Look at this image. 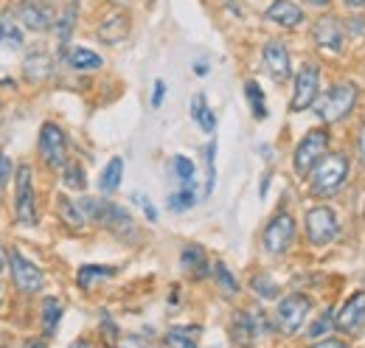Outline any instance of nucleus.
<instances>
[{
	"label": "nucleus",
	"mask_w": 365,
	"mask_h": 348,
	"mask_svg": "<svg viewBox=\"0 0 365 348\" xmlns=\"http://www.w3.org/2000/svg\"><path fill=\"white\" fill-rule=\"evenodd\" d=\"M113 275H115V267H107V264H85V267L76 270V284H79V290L91 292L96 284H101V281H107V278H113Z\"/></svg>",
	"instance_id": "18"
},
{
	"label": "nucleus",
	"mask_w": 365,
	"mask_h": 348,
	"mask_svg": "<svg viewBox=\"0 0 365 348\" xmlns=\"http://www.w3.org/2000/svg\"><path fill=\"white\" fill-rule=\"evenodd\" d=\"M292 242H295V219L287 211H281L267 222V227L262 233V245L270 256H284L292 247Z\"/></svg>",
	"instance_id": "9"
},
{
	"label": "nucleus",
	"mask_w": 365,
	"mask_h": 348,
	"mask_svg": "<svg viewBox=\"0 0 365 348\" xmlns=\"http://www.w3.org/2000/svg\"><path fill=\"white\" fill-rule=\"evenodd\" d=\"M163 96H166V82L158 79V82H155V90H152V107H155V110L163 104Z\"/></svg>",
	"instance_id": "40"
},
{
	"label": "nucleus",
	"mask_w": 365,
	"mask_h": 348,
	"mask_svg": "<svg viewBox=\"0 0 365 348\" xmlns=\"http://www.w3.org/2000/svg\"><path fill=\"white\" fill-rule=\"evenodd\" d=\"M180 267L191 275V278H205V275H208L205 250H202L200 245H185L180 253Z\"/></svg>",
	"instance_id": "19"
},
{
	"label": "nucleus",
	"mask_w": 365,
	"mask_h": 348,
	"mask_svg": "<svg viewBox=\"0 0 365 348\" xmlns=\"http://www.w3.org/2000/svg\"><path fill=\"white\" fill-rule=\"evenodd\" d=\"M357 96H360V90H357L354 82H337V85H331L318 101V118L323 124H329V127L346 121L351 116L354 104H357Z\"/></svg>",
	"instance_id": "2"
},
{
	"label": "nucleus",
	"mask_w": 365,
	"mask_h": 348,
	"mask_svg": "<svg viewBox=\"0 0 365 348\" xmlns=\"http://www.w3.org/2000/svg\"><path fill=\"white\" fill-rule=\"evenodd\" d=\"M121 177H124V160H121V158H113V160L104 166L101 177H98V191H101V194H113V191H118Z\"/></svg>",
	"instance_id": "26"
},
{
	"label": "nucleus",
	"mask_w": 365,
	"mask_h": 348,
	"mask_svg": "<svg viewBox=\"0 0 365 348\" xmlns=\"http://www.w3.org/2000/svg\"><path fill=\"white\" fill-rule=\"evenodd\" d=\"M172 169H175V174H178V180H180L182 185H194V163L185 155H175Z\"/></svg>",
	"instance_id": "36"
},
{
	"label": "nucleus",
	"mask_w": 365,
	"mask_h": 348,
	"mask_svg": "<svg viewBox=\"0 0 365 348\" xmlns=\"http://www.w3.org/2000/svg\"><path fill=\"white\" fill-rule=\"evenodd\" d=\"M331 329H337V314L331 312V309H326L323 314H320L318 320L309 326V332H307V337H312V340H318V337H323L326 332H331Z\"/></svg>",
	"instance_id": "35"
},
{
	"label": "nucleus",
	"mask_w": 365,
	"mask_h": 348,
	"mask_svg": "<svg viewBox=\"0 0 365 348\" xmlns=\"http://www.w3.org/2000/svg\"><path fill=\"white\" fill-rule=\"evenodd\" d=\"M9 270H11V281H14L17 292H23V295H34V292H40L43 284H46L43 270H40L34 261L20 256L17 250H9Z\"/></svg>",
	"instance_id": "10"
},
{
	"label": "nucleus",
	"mask_w": 365,
	"mask_h": 348,
	"mask_svg": "<svg viewBox=\"0 0 365 348\" xmlns=\"http://www.w3.org/2000/svg\"><path fill=\"white\" fill-rule=\"evenodd\" d=\"M250 290H253L262 301H273V298H278V284H275L267 272L253 275V278H250Z\"/></svg>",
	"instance_id": "33"
},
{
	"label": "nucleus",
	"mask_w": 365,
	"mask_h": 348,
	"mask_svg": "<svg viewBox=\"0 0 365 348\" xmlns=\"http://www.w3.org/2000/svg\"><path fill=\"white\" fill-rule=\"evenodd\" d=\"M194 73H197V76H205V73H208V65H205V62H197V65H194Z\"/></svg>",
	"instance_id": "46"
},
{
	"label": "nucleus",
	"mask_w": 365,
	"mask_h": 348,
	"mask_svg": "<svg viewBox=\"0 0 365 348\" xmlns=\"http://www.w3.org/2000/svg\"><path fill=\"white\" fill-rule=\"evenodd\" d=\"M264 20L273 26H281V29H298L304 23V9L292 0H273L264 9Z\"/></svg>",
	"instance_id": "15"
},
{
	"label": "nucleus",
	"mask_w": 365,
	"mask_h": 348,
	"mask_svg": "<svg viewBox=\"0 0 365 348\" xmlns=\"http://www.w3.org/2000/svg\"><path fill=\"white\" fill-rule=\"evenodd\" d=\"M130 200L135 203V205L140 208V211H143V214H146V219H149V222H158V211H155V205L149 203V197H146V194H140V191H133V194H130Z\"/></svg>",
	"instance_id": "37"
},
{
	"label": "nucleus",
	"mask_w": 365,
	"mask_h": 348,
	"mask_svg": "<svg viewBox=\"0 0 365 348\" xmlns=\"http://www.w3.org/2000/svg\"><path fill=\"white\" fill-rule=\"evenodd\" d=\"M304 3H307V6H312V9H326L331 0H304Z\"/></svg>",
	"instance_id": "44"
},
{
	"label": "nucleus",
	"mask_w": 365,
	"mask_h": 348,
	"mask_svg": "<svg viewBox=\"0 0 365 348\" xmlns=\"http://www.w3.org/2000/svg\"><path fill=\"white\" fill-rule=\"evenodd\" d=\"M365 323V290L354 292L346 306L340 309L337 314V332H346V334H354L360 332V326Z\"/></svg>",
	"instance_id": "16"
},
{
	"label": "nucleus",
	"mask_w": 365,
	"mask_h": 348,
	"mask_svg": "<svg viewBox=\"0 0 365 348\" xmlns=\"http://www.w3.org/2000/svg\"><path fill=\"white\" fill-rule=\"evenodd\" d=\"M26 348H48L46 343H40V340H34V343H29Z\"/></svg>",
	"instance_id": "47"
},
{
	"label": "nucleus",
	"mask_w": 365,
	"mask_h": 348,
	"mask_svg": "<svg viewBox=\"0 0 365 348\" xmlns=\"http://www.w3.org/2000/svg\"><path fill=\"white\" fill-rule=\"evenodd\" d=\"M40 158L48 169H62L68 163V138L53 121H46L40 127V140H37Z\"/></svg>",
	"instance_id": "8"
},
{
	"label": "nucleus",
	"mask_w": 365,
	"mask_h": 348,
	"mask_svg": "<svg viewBox=\"0 0 365 348\" xmlns=\"http://www.w3.org/2000/svg\"><path fill=\"white\" fill-rule=\"evenodd\" d=\"M68 65L73 71H98L104 65V59L91 48H71L68 51Z\"/></svg>",
	"instance_id": "25"
},
{
	"label": "nucleus",
	"mask_w": 365,
	"mask_h": 348,
	"mask_svg": "<svg viewBox=\"0 0 365 348\" xmlns=\"http://www.w3.org/2000/svg\"><path fill=\"white\" fill-rule=\"evenodd\" d=\"M62 183H65V188H71V191H85L88 177H85L82 163H76V160L65 163V166H62Z\"/></svg>",
	"instance_id": "30"
},
{
	"label": "nucleus",
	"mask_w": 365,
	"mask_h": 348,
	"mask_svg": "<svg viewBox=\"0 0 365 348\" xmlns=\"http://www.w3.org/2000/svg\"><path fill=\"white\" fill-rule=\"evenodd\" d=\"M71 348H88V343H73Z\"/></svg>",
	"instance_id": "49"
},
{
	"label": "nucleus",
	"mask_w": 365,
	"mask_h": 348,
	"mask_svg": "<svg viewBox=\"0 0 365 348\" xmlns=\"http://www.w3.org/2000/svg\"><path fill=\"white\" fill-rule=\"evenodd\" d=\"M14 17H17V23H23L34 34H43V31H48L53 26L51 11H48L40 0H20L17 9H14Z\"/></svg>",
	"instance_id": "13"
},
{
	"label": "nucleus",
	"mask_w": 365,
	"mask_h": 348,
	"mask_svg": "<svg viewBox=\"0 0 365 348\" xmlns=\"http://www.w3.org/2000/svg\"><path fill=\"white\" fill-rule=\"evenodd\" d=\"M9 177H11V160L0 152V197H3V191L9 185Z\"/></svg>",
	"instance_id": "38"
},
{
	"label": "nucleus",
	"mask_w": 365,
	"mask_h": 348,
	"mask_svg": "<svg viewBox=\"0 0 365 348\" xmlns=\"http://www.w3.org/2000/svg\"><path fill=\"white\" fill-rule=\"evenodd\" d=\"M6 264H9V253H6V247L0 245V272L6 270Z\"/></svg>",
	"instance_id": "45"
},
{
	"label": "nucleus",
	"mask_w": 365,
	"mask_h": 348,
	"mask_svg": "<svg viewBox=\"0 0 365 348\" xmlns=\"http://www.w3.org/2000/svg\"><path fill=\"white\" fill-rule=\"evenodd\" d=\"M23 68H26V76H29L31 82H43L46 76H51L53 62H51V56H48L46 51H31V53L26 56Z\"/></svg>",
	"instance_id": "22"
},
{
	"label": "nucleus",
	"mask_w": 365,
	"mask_h": 348,
	"mask_svg": "<svg viewBox=\"0 0 365 348\" xmlns=\"http://www.w3.org/2000/svg\"><path fill=\"white\" fill-rule=\"evenodd\" d=\"M343 3H346V9H354V11L365 9V0H343Z\"/></svg>",
	"instance_id": "43"
},
{
	"label": "nucleus",
	"mask_w": 365,
	"mask_h": 348,
	"mask_svg": "<svg viewBox=\"0 0 365 348\" xmlns=\"http://www.w3.org/2000/svg\"><path fill=\"white\" fill-rule=\"evenodd\" d=\"M262 59H264V68L267 73L273 76L275 82H287L292 76V68H289V51L287 45L278 43V40H270L262 48Z\"/></svg>",
	"instance_id": "14"
},
{
	"label": "nucleus",
	"mask_w": 365,
	"mask_h": 348,
	"mask_svg": "<svg viewBox=\"0 0 365 348\" xmlns=\"http://www.w3.org/2000/svg\"><path fill=\"white\" fill-rule=\"evenodd\" d=\"M312 348H351V346L343 343V340H323V343H315Z\"/></svg>",
	"instance_id": "41"
},
{
	"label": "nucleus",
	"mask_w": 365,
	"mask_h": 348,
	"mask_svg": "<svg viewBox=\"0 0 365 348\" xmlns=\"http://www.w3.org/2000/svg\"><path fill=\"white\" fill-rule=\"evenodd\" d=\"M56 203H59V217H62V222H65L68 227L82 230V227L91 222L88 211H85V205H82V200H68V197H59Z\"/></svg>",
	"instance_id": "20"
},
{
	"label": "nucleus",
	"mask_w": 365,
	"mask_h": 348,
	"mask_svg": "<svg viewBox=\"0 0 365 348\" xmlns=\"http://www.w3.org/2000/svg\"><path fill=\"white\" fill-rule=\"evenodd\" d=\"M118 348H149V346H146V340H143V337H138V334H127V337H121Z\"/></svg>",
	"instance_id": "39"
},
{
	"label": "nucleus",
	"mask_w": 365,
	"mask_h": 348,
	"mask_svg": "<svg viewBox=\"0 0 365 348\" xmlns=\"http://www.w3.org/2000/svg\"><path fill=\"white\" fill-rule=\"evenodd\" d=\"M110 3H115V6H127L130 0H110Z\"/></svg>",
	"instance_id": "48"
},
{
	"label": "nucleus",
	"mask_w": 365,
	"mask_h": 348,
	"mask_svg": "<svg viewBox=\"0 0 365 348\" xmlns=\"http://www.w3.org/2000/svg\"><path fill=\"white\" fill-rule=\"evenodd\" d=\"M0 48H23V29L11 11L0 14Z\"/></svg>",
	"instance_id": "23"
},
{
	"label": "nucleus",
	"mask_w": 365,
	"mask_h": 348,
	"mask_svg": "<svg viewBox=\"0 0 365 348\" xmlns=\"http://www.w3.org/2000/svg\"><path fill=\"white\" fill-rule=\"evenodd\" d=\"M96 222L101 225V227H107L110 233H115L118 239H135L138 236V227L135 222H133V217L127 214V208H121V205H115V203H107V200H101V208H98V217H96Z\"/></svg>",
	"instance_id": "11"
},
{
	"label": "nucleus",
	"mask_w": 365,
	"mask_h": 348,
	"mask_svg": "<svg viewBox=\"0 0 365 348\" xmlns=\"http://www.w3.org/2000/svg\"><path fill=\"white\" fill-rule=\"evenodd\" d=\"M304 227H307V239L312 247H326L329 242L337 239L340 233V222H337V214L329 208V205H315L307 211L304 217Z\"/></svg>",
	"instance_id": "5"
},
{
	"label": "nucleus",
	"mask_w": 365,
	"mask_h": 348,
	"mask_svg": "<svg viewBox=\"0 0 365 348\" xmlns=\"http://www.w3.org/2000/svg\"><path fill=\"white\" fill-rule=\"evenodd\" d=\"M197 334L200 329L194 326H175L166 332V343L169 348H197Z\"/></svg>",
	"instance_id": "27"
},
{
	"label": "nucleus",
	"mask_w": 365,
	"mask_h": 348,
	"mask_svg": "<svg viewBox=\"0 0 365 348\" xmlns=\"http://www.w3.org/2000/svg\"><path fill=\"white\" fill-rule=\"evenodd\" d=\"M127 34H130V17L121 14V11L110 14V17L101 20V26L96 29V37L107 45H118L121 40H127Z\"/></svg>",
	"instance_id": "17"
},
{
	"label": "nucleus",
	"mask_w": 365,
	"mask_h": 348,
	"mask_svg": "<svg viewBox=\"0 0 365 348\" xmlns=\"http://www.w3.org/2000/svg\"><path fill=\"white\" fill-rule=\"evenodd\" d=\"M59 320H62V304H59V298H46L43 301V334L46 337H51L56 332Z\"/></svg>",
	"instance_id": "29"
},
{
	"label": "nucleus",
	"mask_w": 365,
	"mask_h": 348,
	"mask_svg": "<svg viewBox=\"0 0 365 348\" xmlns=\"http://www.w3.org/2000/svg\"><path fill=\"white\" fill-rule=\"evenodd\" d=\"M343 37H346L343 20L334 17V14H323V17L315 20V26H312V43L318 45L320 51L340 53L343 51Z\"/></svg>",
	"instance_id": "12"
},
{
	"label": "nucleus",
	"mask_w": 365,
	"mask_h": 348,
	"mask_svg": "<svg viewBox=\"0 0 365 348\" xmlns=\"http://www.w3.org/2000/svg\"><path fill=\"white\" fill-rule=\"evenodd\" d=\"M346 177H349V158L340 152L326 155L309 172V191L320 200H329L346 185Z\"/></svg>",
	"instance_id": "1"
},
{
	"label": "nucleus",
	"mask_w": 365,
	"mask_h": 348,
	"mask_svg": "<svg viewBox=\"0 0 365 348\" xmlns=\"http://www.w3.org/2000/svg\"><path fill=\"white\" fill-rule=\"evenodd\" d=\"M318 90H320V68L315 62H304L298 68V73H295V90H292V98H289V110L292 113L309 110L318 101Z\"/></svg>",
	"instance_id": "6"
},
{
	"label": "nucleus",
	"mask_w": 365,
	"mask_h": 348,
	"mask_svg": "<svg viewBox=\"0 0 365 348\" xmlns=\"http://www.w3.org/2000/svg\"><path fill=\"white\" fill-rule=\"evenodd\" d=\"M191 118L197 121V127H200L202 132L217 130V116L211 113V107H208V101H205L202 93H197V96L191 98Z\"/></svg>",
	"instance_id": "24"
},
{
	"label": "nucleus",
	"mask_w": 365,
	"mask_h": 348,
	"mask_svg": "<svg viewBox=\"0 0 365 348\" xmlns=\"http://www.w3.org/2000/svg\"><path fill=\"white\" fill-rule=\"evenodd\" d=\"M309 309H312V301L307 295H287L284 301H278V309H275V326L284 332V334H298L301 326L307 323L309 317Z\"/></svg>",
	"instance_id": "7"
},
{
	"label": "nucleus",
	"mask_w": 365,
	"mask_h": 348,
	"mask_svg": "<svg viewBox=\"0 0 365 348\" xmlns=\"http://www.w3.org/2000/svg\"><path fill=\"white\" fill-rule=\"evenodd\" d=\"M34 174L29 163H20L14 172V214L17 222L31 227L37 225V194H34Z\"/></svg>",
	"instance_id": "4"
},
{
	"label": "nucleus",
	"mask_w": 365,
	"mask_h": 348,
	"mask_svg": "<svg viewBox=\"0 0 365 348\" xmlns=\"http://www.w3.org/2000/svg\"><path fill=\"white\" fill-rule=\"evenodd\" d=\"M245 96H247V101H250V110H253V118H259V121H264L267 118V104H264V93H262V87L259 82H245Z\"/></svg>",
	"instance_id": "31"
},
{
	"label": "nucleus",
	"mask_w": 365,
	"mask_h": 348,
	"mask_svg": "<svg viewBox=\"0 0 365 348\" xmlns=\"http://www.w3.org/2000/svg\"><path fill=\"white\" fill-rule=\"evenodd\" d=\"M329 140H331L329 130H309L301 138V143L295 146V155H292V169L298 177H307L326 158Z\"/></svg>",
	"instance_id": "3"
},
{
	"label": "nucleus",
	"mask_w": 365,
	"mask_h": 348,
	"mask_svg": "<svg viewBox=\"0 0 365 348\" xmlns=\"http://www.w3.org/2000/svg\"><path fill=\"white\" fill-rule=\"evenodd\" d=\"M197 205V194H194V185H182L178 194L169 197V211L180 214V211H188Z\"/></svg>",
	"instance_id": "34"
},
{
	"label": "nucleus",
	"mask_w": 365,
	"mask_h": 348,
	"mask_svg": "<svg viewBox=\"0 0 365 348\" xmlns=\"http://www.w3.org/2000/svg\"><path fill=\"white\" fill-rule=\"evenodd\" d=\"M357 146H360V163L365 166V124L363 130H360V138H357Z\"/></svg>",
	"instance_id": "42"
},
{
	"label": "nucleus",
	"mask_w": 365,
	"mask_h": 348,
	"mask_svg": "<svg viewBox=\"0 0 365 348\" xmlns=\"http://www.w3.org/2000/svg\"><path fill=\"white\" fill-rule=\"evenodd\" d=\"M211 272H214V281H217V287H220V292H222L225 298H233V295L239 292V281L233 278V272L225 267V261H217Z\"/></svg>",
	"instance_id": "28"
},
{
	"label": "nucleus",
	"mask_w": 365,
	"mask_h": 348,
	"mask_svg": "<svg viewBox=\"0 0 365 348\" xmlns=\"http://www.w3.org/2000/svg\"><path fill=\"white\" fill-rule=\"evenodd\" d=\"M214 160H217V143L211 140L205 146V188H202V200H208L214 194V185H217V166H214Z\"/></svg>",
	"instance_id": "32"
},
{
	"label": "nucleus",
	"mask_w": 365,
	"mask_h": 348,
	"mask_svg": "<svg viewBox=\"0 0 365 348\" xmlns=\"http://www.w3.org/2000/svg\"><path fill=\"white\" fill-rule=\"evenodd\" d=\"M0 304H3V287H0Z\"/></svg>",
	"instance_id": "50"
},
{
	"label": "nucleus",
	"mask_w": 365,
	"mask_h": 348,
	"mask_svg": "<svg viewBox=\"0 0 365 348\" xmlns=\"http://www.w3.org/2000/svg\"><path fill=\"white\" fill-rule=\"evenodd\" d=\"M76 17H79V0H68V6L62 9L59 20L53 23V31H56V40H59V48H65L73 29H76Z\"/></svg>",
	"instance_id": "21"
}]
</instances>
